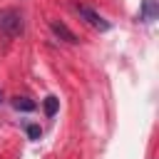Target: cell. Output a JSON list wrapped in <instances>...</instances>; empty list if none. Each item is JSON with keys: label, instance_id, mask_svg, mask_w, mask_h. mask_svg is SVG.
Listing matches in <instances>:
<instances>
[{"label": "cell", "instance_id": "1", "mask_svg": "<svg viewBox=\"0 0 159 159\" xmlns=\"http://www.w3.org/2000/svg\"><path fill=\"white\" fill-rule=\"evenodd\" d=\"M0 32L7 35V37H20L25 32V17L20 10L15 7H7L0 12Z\"/></svg>", "mask_w": 159, "mask_h": 159}, {"label": "cell", "instance_id": "2", "mask_svg": "<svg viewBox=\"0 0 159 159\" xmlns=\"http://www.w3.org/2000/svg\"><path fill=\"white\" fill-rule=\"evenodd\" d=\"M77 12H80V17H84L94 30H99V32L112 30V22H109V20H104L97 10H92V7H87V5H80V2H77Z\"/></svg>", "mask_w": 159, "mask_h": 159}, {"label": "cell", "instance_id": "3", "mask_svg": "<svg viewBox=\"0 0 159 159\" xmlns=\"http://www.w3.org/2000/svg\"><path fill=\"white\" fill-rule=\"evenodd\" d=\"M50 30H52L60 40H65V42H70V45H77V42H80V37H77L65 22H60V20H52V22H50Z\"/></svg>", "mask_w": 159, "mask_h": 159}, {"label": "cell", "instance_id": "4", "mask_svg": "<svg viewBox=\"0 0 159 159\" xmlns=\"http://www.w3.org/2000/svg\"><path fill=\"white\" fill-rule=\"evenodd\" d=\"M139 20L142 22H154L157 20V0H142V7H139Z\"/></svg>", "mask_w": 159, "mask_h": 159}, {"label": "cell", "instance_id": "5", "mask_svg": "<svg viewBox=\"0 0 159 159\" xmlns=\"http://www.w3.org/2000/svg\"><path fill=\"white\" fill-rule=\"evenodd\" d=\"M42 107H45V114H47V117H55L57 109H60V99H57L55 94H47L45 102H42Z\"/></svg>", "mask_w": 159, "mask_h": 159}, {"label": "cell", "instance_id": "6", "mask_svg": "<svg viewBox=\"0 0 159 159\" xmlns=\"http://www.w3.org/2000/svg\"><path fill=\"white\" fill-rule=\"evenodd\" d=\"M12 107H15L17 112H32L37 104H35L32 99H27V97H15V99H12Z\"/></svg>", "mask_w": 159, "mask_h": 159}, {"label": "cell", "instance_id": "7", "mask_svg": "<svg viewBox=\"0 0 159 159\" xmlns=\"http://www.w3.org/2000/svg\"><path fill=\"white\" fill-rule=\"evenodd\" d=\"M25 132H27V137H30V139H40V137H42V129H40L37 124H27V127H25Z\"/></svg>", "mask_w": 159, "mask_h": 159}, {"label": "cell", "instance_id": "8", "mask_svg": "<svg viewBox=\"0 0 159 159\" xmlns=\"http://www.w3.org/2000/svg\"><path fill=\"white\" fill-rule=\"evenodd\" d=\"M0 102H2V92H0Z\"/></svg>", "mask_w": 159, "mask_h": 159}]
</instances>
